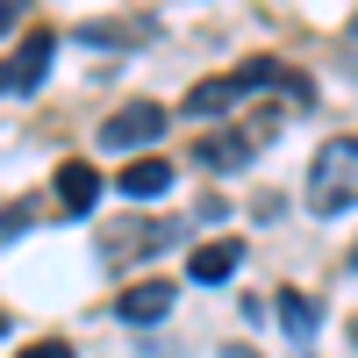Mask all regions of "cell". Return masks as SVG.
Returning <instances> with one entry per match:
<instances>
[{
	"label": "cell",
	"mask_w": 358,
	"mask_h": 358,
	"mask_svg": "<svg viewBox=\"0 0 358 358\" xmlns=\"http://www.w3.org/2000/svg\"><path fill=\"white\" fill-rule=\"evenodd\" d=\"M222 358H258V351H244V344H229V351H222Z\"/></svg>",
	"instance_id": "15"
},
{
	"label": "cell",
	"mask_w": 358,
	"mask_h": 358,
	"mask_svg": "<svg viewBox=\"0 0 358 358\" xmlns=\"http://www.w3.org/2000/svg\"><path fill=\"white\" fill-rule=\"evenodd\" d=\"M229 79L244 86V94H258V86H280V65H273V57H244V65H236Z\"/></svg>",
	"instance_id": "12"
},
{
	"label": "cell",
	"mask_w": 358,
	"mask_h": 358,
	"mask_svg": "<svg viewBox=\"0 0 358 358\" xmlns=\"http://www.w3.org/2000/svg\"><path fill=\"white\" fill-rule=\"evenodd\" d=\"M50 57H57V36L50 29H29V36L0 57V94H36L43 72H50Z\"/></svg>",
	"instance_id": "2"
},
{
	"label": "cell",
	"mask_w": 358,
	"mask_h": 358,
	"mask_svg": "<svg viewBox=\"0 0 358 358\" xmlns=\"http://www.w3.org/2000/svg\"><path fill=\"white\" fill-rule=\"evenodd\" d=\"M265 143V122L258 129H244V136H208L201 143V165H215V172H229V165H251V151Z\"/></svg>",
	"instance_id": "9"
},
{
	"label": "cell",
	"mask_w": 358,
	"mask_h": 358,
	"mask_svg": "<svg viewBox=\"0 0 358 358\" xmlns=\"http://www.w3.org/2000/svg\"><path fill=\"white\" fill-rule=\"evenodd\" d=\"M165 122H172V115L158 101H129V108H115L101 122V151H143V143L165 136Z\"/></svg>",
	"instance_id": "3"
},
{
	"label": "cell",
	"mask_w": 358,
	"mask_h": 358,
	"mask_svg": "<svg viewBox=\"0 0 358 358\" xmlns=\"http://www.w3.org/2000/svg\"><path fill=\"white\" fill-rule=\"evenodd\" d=\"M8 29H22V8H8V0H0V36H8Z\"/></svg>",
	"instance_id": "14"
},
{
	"label": "cell",
	"mask_w": 358,
	"mask_h": 358,
	"mask_svg": "<svg viewBox=\"0 0 358 358\" xmlns=\"http://www.w3.org/2000/svg\"><path fill=\"white\" fill-rule=\"evenodd\" d=\"M172 244V222H122V229H115L108 236V258H151V251H165Z\"/></svg>",
	"instance_id": "7"
},
{
	"label": "cell",
	"mask_w": 358,
	"mask_h": 358,
	"mask_svg": "<svg viewBox=\"0 0 358 358\" xmlns=\"http://www.w3.org/2000/svg\"><path fill=\"white\" fill-rule=\"evenodd\" d=\"M280 322H287L294 337H308V330H315V301H308V294H294V287H287V294H280Z\"/></svg>",
	"instance_id": "11"
},
{
	"label": "cell",
	"mask_w": 358,
	"mask_h": 358,
	"mask_svg": "<svg viewBox=\"0 0 358 358\" xmlns=\"http://www.w3.org/2000/svg\"><path fill=\"white\" fill-rule=\"evenodd\" d=\"M236 265H244V244L236 236H215V244H201L194 258H187V280H201V287H215V280H229Z\"/></svg>",
	"instance_id": "6"
},
{
	"label": "cell",
	"mask_w": 358,
	"mask_h": 358,
	"mask_svg": "<svg viewBox=\"0 0 358 358\" xmlns=\"http://www.w3.org/2000/svg\"><path fill=\"white\" fill-rule=\"evenodd\" d=\"M115 187H122L129 201H158V194L172 187V165H165V158H129L122 172H115Z\"/></svg>",
	"instance_id": "8"
},
{
	"label": "cell",
	"mask_w": 358,
	"mask_h": 358,
	"mask_svg": "<svg viewBox=\"0 0 358 358\" xmlns=\"http://www.w3.org/2000/svg\"><path fill=\"white\" fill-rule=\"evenodd\" d=\"M115 315H122V322H158V315H172V280H136L129 294H115Z\"/></svg>",
	"instance_id": "5"
},
{
	"label": "cell",
	"mask_w": 358,
	"mask_h": 358,
	"mask_svg": "<svg viewBox=\"0 0 358 358\" xmlns=\"http://www.w3.org/2000/svg\"><path fill=\"white\" fill-rule=\"evenodd\" d=\"M308 208L315 215H344L358 208V136H330L308 165Z\"/></svg>",
	"instance_id": "1"
},
{
	"label": "cell",
	"mask_w": 358,
	"mask_h": 358,
	"mask_svg": "<svg viewBox=\"0 0 358 358\" xmlns=\"http://www.w3.org/2000/svg\"><path fill=\"white\" fill-rule=\"evenodd\" d=\"M94 201H101V172L86 158H65L57 165V208L65 215H94Z\"/></svg>",
	"instance_id": "4"
},
{
	"label": "cell",
	"mask_w": 358,
	"mask_h": 358,
	"mask_svg": "<svg viewBox=\"0 0 358 358\" xmlns=\"http://www.w3.org/2000/svg\"><path fill=\"white\" fill-rule=\"evenodd\" d=\"M15 358H72V344H57V337H43V344H29V351H15Z\"/></svg>",
	"instance_id": "13"
},
{
	"label": "cell",
	"mask_w": 358,
	"mask_h": 358,
	"mask_svg": "<svg viewBox=\"0 0 358 358\" xmlns=\"http://www.w3.org/2000/svg\"><path fill=\"white\" fill-rule=\"evenodd\" d=\"M236 101H244V86L222 72V79H201L194 94H187V115H222V108H236Z\"/></svg>",
	"instance_id": "10"
}]
</instances>
